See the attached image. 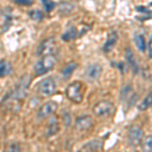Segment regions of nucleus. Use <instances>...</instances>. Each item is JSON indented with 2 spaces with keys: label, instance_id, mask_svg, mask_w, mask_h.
Here are the masks:
<instances>
[{
  "label": "nucleus",
  "instance_id": "1",
  "mask_svg": "<svg viewBox=\"0 0 152 152\" xmlns=\"http://www.w3.org/2000/svg\"><path fill=\"white\" fill-rule=\"evenodd\" d=\"M66 96L68 99L71 100L74 104H80L83 100L84 96V88H83L82 82L80 81H74L70 83L65 90Z\"/></svg>",
  "mask_w": 152,
  "mask_h": 152
},
{
  "label": "nucleus",
  "instance_id": "2",
  "mask_svg": "<svg viewBox=\"0 0 152 152\" xmlns=\"http://www.w3.org/2000/svg\"><path fill=\"white\" fill-rule=\"evenodd\" d=\"M56 64V57L54 55H46L43 56L36 65L34 66V71L37 76L44 75L51 71Z\"/></svg>",
  "mask_w": 152,
  "mask_h": 152
},
{
  "label": "nucleus",
  "instance_id": "3",
  "mask_svg": "<svg viewBox=\"0 0 152 152\" xmlns=\"http://www.w3.org/2000/svg\"><path fill=\"white\" fill-rule=\"evenodd\" d=\"M38 92L39 94L42 95L44 97H49L56 92L57 89V85H56L55 80L52 77H47L44 78L43 80H41L38 84Z\"/></svg>",
  "mask_w": 152,
  "mask_h": 152
},
{
  "label": "nucleus",
  "instance_id": "4",
  "mask_svg": "<svg viewBox=\"0 0 152 152\" xmlns=\"http://www.w3.org/2000/svg\"><path fill=\"white\" fill-rule=\"evenodd\" d=\"M114 110H115L114 104L107 99H104V100H100L97 104H95L94 105L92 111H94V114L96 117L104 118L110 116L114 112Z\"/></svg>",
  "mask_w": 152,
  "mask_h": 152
},
{
  "label": "nucleus",
  "instance_id": "5",
  "mask_svg": "<svg viewBox=\"0 0 152 152\" xmlns=\"http://www.w3.org/2000/svg\"><path fill=\"white\" fill-rule=\"evenodd\" d=\"M142 140H143V130L141 127L137 126V125L130 127L128 131V141L130 145L136 147L140 145Z\"/></svg>",
  "mask_w": 152,
  "mask_h": 152
},
{
  "label": "nucleus",
  "instance_id": "6",
  "mask_svg": "<svg viewBox=\"0 0 152 152\" xmlns=\"http://www.w3.org/2000/svg\"><path fill=\"white\" fill-rule=\"evenodd\" d=\"M56 47V40L53 38L46 39L39 45L37 55L39 56H46V55H52L53 51L55 50Z\"/></svg>",
  "mask_w": 152,
  "mask_h": 152
},
{
  "label": "nucleus",
  "instance_id": "7",
  "mask_svg": "<svg viewBox=\"0 0 152 152\" xmlns=\"http://www.w3.org/2000/svg\"><path fill=\"white\" fill-rule=\"evenodd\" d=\"M58 109V104L55 102H47L44 104H42L38 111V117L40 119H46V118L50 117L51 115H53L56 112V110Z\"/></svg>",
  "mask_w": 152,
  "mask_h": 152
},
{
  "label": "nucleus",
  "instance_id": "8",
  "mask_svg": "<svg viewBox=\"0 0 152 152\" xmlns=\"http://www.w3.org/2000/svg\"><path fill=\"white\" fill-rule=\"evenodd\" d=\"M94 127V120L88 115H83L76 119L75 128L78 131H88Z\"/></svg>",
  "mask_w": 152,
  "mask_h": 152
},
{
  "label": "nucleus",
  "instance_id": "9",
  "mask_svg": "<svg viewBox=\"0 0 152 152\" xmlns=\"http://www.w3.org/2000/svg\"><path fill=\"white\" fill-rule=\"evenodd\" d=\"M102 74V67L99 64L89 65L85 70V75L89 80H96Z\"/></svg>",
  "mask_w": 152,
  "mask_h": 152
},
{
  "label": "nucleus",
  "instance_id": "10",
  "mask_svg": "<svg viewBox=\"0 0 152 152\" xmlns=\"http://www.w3.org/2000/svg\"><path fill=\"white\" fill-rule=\"evenodd\" d=\"M117 41H118L117 31H111V33L109 34V36H107V41H105V43L104 45V48H102L104 52L109 53L110 51H112V49L115 47V45H116Z\"/></svg>",
  "mask_w": 152,
  "mask_h": 152
},
{
  "label": "nucleus",
  "instance_id": "11",
  "mask_svg": "<svg viewBox=\"0 0 152 152\" xmlns=\"http://www.w3.org/2000/svg\"><path fill=\"white\" fill-rule=\"evenodd\" d=\"M81 35H83V33H81V31H78L77 28H75V26H71V28H68L67 31H66L65 33L62 35V40L72 41V40H74V39L78 38V37H80Z\"/></svg>",
  "mask_w": 152,
  "mask_h": 152
},
{
  "label": "nucleus",
  "instance_id": "12",
  "mask_svg": "<svg viewBox=\"0 0 152 152\" xmlns=\"http://www.w3.org/2000/svg\"><path fill=\"white\" fill-rule=\"evenodd\" d=\"M12 72V66L7 60H0V78L8 76Z\"/></svg>",
  "mask_w": 152,
  "mask_h": 152
},
{
  "label": "nucleus",
  "instance_id": "13",
  "mask_svg": "<svg viewBox=\"0 0 152 152\" xmlns=\"http://www.w3.org/2000/svg\"><path fill=\"white\" fill-rule=\"evenodd\" d=\"M125 56H126V59H127V61H128L129 65L133 68V70L135 71V72H137V71H138V63H137V61H136V58H135L134 53L132 52V50L130 48L126 49Z\"/></svg>",
  "mask_w": 152,
  "mask_h": 152
},
{
  "label": "nucleus",
  "instance_id": "14",
  "mask_svg": "<svg viewBox=\"0 0 152 152\" xmlns=\"http://www.w3.org/2000/svg\"><path fill=\"white\" fill-rule=\"evenodd\" d=\"M73 9H74V5L72 3H70V2H61L59 4L58 10L63 15H68L73 11Z\"/></svg>",
  "mask_w": 152,
  "mask_h": 152
},
{
  "label": "nucleus",
  "instance_id": "15",
  "mask_svg": "<svg viewBox=\"0 0 152 152\" xmlns=\"http://www.w3.org/2000/svg\"><path fill=\"white\" fill-rule=\"evenodd\" d=\"M76 68H77V64L74 62L69 63L68 65H66L64 67V69L62 70V77L64 78L65 80L69 79L70 76L73 74V72L75 71Z\"/></svg>",
  "mask_w": 152,
  "mask_h": 152
},
{
  "label": "nucleus",
  "instance_id": "16",
  "mask_svg": "<svg viewBox=\"0 0 152 152\" xmlns=\"http://www.w3.org/2000/svg\"><path fill=\"white\" fill-rule=\"evenodd\" d=\"M59 129H60V127H59V122L58 120L56 119V118H53L52 120L50 121V124H49V127H48V131H47V135L49 137L51 136H54L55 134H57L59 132Z\"/></svg>",
  "mask_w": 152,
  "mask_h": 152
},
{
  "label": "nucleus",
  "instance_id": "17",
  "mask_svg": "<svg viewBox=\"0 0 152 152\" xmlns=\"http://www.w3.org/2000/svg\"><path fill=\"white\" fill-rule=\"evenodd\" d=\"M135 44H136V47L138 48V50L140 51L141 53H144L146 51V41L145 38H144L143 35L141 34H138V35L135 36Z\"/></svg>",
  "mask_w": 152,
  "mask_h": 152
},
{
  "label": "nucleus",
  "instance_id": "18",
  "mask_svg": "<svg viewBox=\"0 0 152 152\" xmlns=\"http://www.w3.org/2000/svg\"><path fill=\"white\" fill-rule=\"evenodd\" d=\"M151 105H152V92L148 94L143 99L141 100V102L138 105V110L141 112L146 111V110L149 109Z\"/></svg>",
  "mask_w": 152,
  "mask_h": 152
},
{
  "label": "nucleus",
  "instance_id": "19",
  "mask_svg": "<svg viewBox=\"0 0 152 152\" xmlns=\"http://www.w3.org/2000/svg\"><path fill=\"white\" fill-rule=\"evenodd\" d=\"M102 148V143L99 140H92L84 146V150L87 152H97Z\"/></svg>",
  "mask_w": 152,
  "mask_h": 152
},
{
  "label": "nucleus",
  "instance_id": "20",
  "mask_svg": "<svg viewBox=\"0 0 152 152\" xmlns=\"http://www.w3.org/2000/svg\"><path fill=\"white\" fill-rule=\"evenodd\" d=\"M142 152H152V136H146L141 142Z\"/></svg>",
  "mask_w": 152,
  "mask_h": 152
},
{
  "label": "nucleus",
  "instance_id": "21",
  "mask_svg": "<svg viewBox=\"0 0 152 152\" xmlns=\"http://www.w3.org/2000/svg\"><path fill=\"white\" fill-rule=\"evenodd\" d=\"M28 16L31 18V19H34V20H41L42 18H43V12L41 10H39V9H34V10H31L28 12Z\"/></svg>",
  "mask_w": 152,
  "mask_h": 152
},
{
  "label": "nucleus",
  "instance_id": "22",
  "mask_svg": "<svg viewBox=\"0 0 152 152\" xmlns=\"http://www.w3.org/2000/svg\"><path fill=\"white\" fill-rule=\"evenodd\" d=\"M42 3H43V6L45 8V10L47 12L52 11L54 8H55V2L53 0H42Z\"/></svg>",
  "mask_w": 152,
  "mask_h": 152
},
{
  "label": "nucleus",
  "instance_id": "23",
  "mask_svg": "<svg viewBox=\"0 0 152 152\" xmlns=\"http://www.w3.org/2000/svg\"><path fill=\"white\" fill-rule=\"evenodd\" d=\"M4 152H20V147L18 143H11L7 146Z\"/></svg>",
  "mask_w": 152,
  "mask_h": 152
},
{
  "label": "nucleus",
  "instance_id": "24",
  "mask_svg": "<svg viewBox=\"0 0 152 152\" xmlns=\"http://www.w3.org/2000/svg\"><path fill=\"white\" fill-rule=\"evenodd\" d=\"M15 3L23 6H31L34 3V0H13Z\"/></svg>",
  "mask_w": 152,
  "mask_h": 152
},
{
  "label": "nucleus",
  "instance_id": "25",
  "mask_svg": "<svg viewBox=\"0 0 152 152\" xmlns=\"http://www.w3.org/2000/svg\"><path fill=\"white\" fill-rule=\"evenodd\" d=\"M148 50H149V56L152 58V36L149 39V43H148Z\"/></svg>",
  "mask_w": 152,
  "mask_h": 152
},
{
  "label": "nucleus",
  "instance_id": "26",
  "mask_svg": "<svg viewBox=\"0 0 152 152\" xmlns=\"http://www.w3.org/2000/svg\"><path fill=\"white\" fill-rule=\"evenodd\" d=\"M77 152H87L86 150H84V149H83V150H80V151H77Z\"/></svg>",
  "mask_w": 152,
  "mask_h": 152
}]
</instances>
